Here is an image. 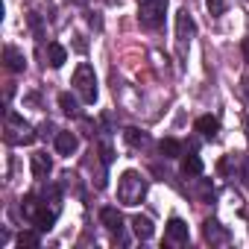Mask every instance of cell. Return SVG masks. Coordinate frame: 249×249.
<instances>
[{
    "mask_svg": "<svg viewBox=\"0 0 249 249\" xmlns=\"http://www.w3.org/2000/svg\"><path fill=\"white\" fill-rule=\"evenodd\" d=\"M217 129H220V123H217V117H211V114H202V117L196 120V132H199L202 138H214Z\"/></svg>",
    "mask_w": 249,
    "mask_h": 249,
    "instance_id": "cell-13",
    "label": "cell"
},
{
    "mask_svg": "<svg viewBox=\"0 0 249 249\" xmlns=\"http://www.w3.org/2000/svg\"><path fill=\"white\" fill-rule=\"evenodd\" d=\"M41 138H47V135H53V123H44V126H41V132H38Z\"/></svg>",
    "mask_w": 249,
    "mask_h": 249,
    "instance_id": "cell-23",
    "label": "cell"
},
{
    "mask_svg": "<svg viewBox=\"0 0 249 249\" xmlns=\"http://www.w3.org/2000/svg\"><path fill=\"white\" fill-rule=\"evenodd\" d=\"M126 141L132 147H147L150 144V135L147 132H138V129H126Z\"/></svg>",
    "mask_w": 249,
    "mask_h": 249,
    "instance_id": "cell-20",
    "label": "cell"
},
{
    "mask_svg": "<svg viewBox=\"0 0 249 249\" xmlns=\"http://www.w3.org/2000/svg\"><path fill=\"white\" fill-rule=\"evenodd\" d=\"M18 246H30V249L38 246V234H36V231H21V234H18Z\"/></svg>",
    "mask_w": 249,
    "mask_h": 249,
    "instance_id": "cell-22",
    "label": "cell"
},
{
    "mask_svg": "<svg viewBox=\"0 0 249 249\" xmlns=\"http://www.w3.org/2000/svg\"><path fill=\"white\" fill-rule=\"evenodd\" d=\"M138 3H144V0H138Z\"/></svg>",
    "mask_w": 249,
    "mask_h": 249,
    "instance_id": "cell-27",
    "label": "cell"
},
{
    "mask_svg": "<svg viewBox=\"0 0 249 249\" xmlns=\"http://www.w3.org/2000/svg\"><path fill=\"white\" fill-rule=\"evenodd\" d=\"M205 9L211 18H220L226 9H229V0H205Z\"/></svg>",
    "mask_w": 249,
    "mask_h": 249,
    "instance_id": "cell-19",
    "label": "cell"
},
{
    "mask_svg": "<svg viewBox=\"0 0 249 249\" xmlns=\"http://www.w3.org/2000/svg\"><path fill=\"white\" fill-rule=\"evenodd\" d=\"M243 182L249 185V161H243Z\"/></svg>",
    "mask_w": 249,
    "mask_h": 249,
    "instance_id": "cell-24",
    "label": "cell"
},
{
    "mask_svg": "<svg viewBox=\"0 0 249 249\" xmlns=\"http://www.w3.org/2000/svg\"><path fill=\"white\" fill-rule=\"evenodd\" d=\"M36 138H38V135L33 132V126H30L24 117H18L15 111L6 114V123H3V141H6V144L24 147V144H33Z\"/></svg>",
    "mask_w": 249,
    "mask_h": 249,
    "instance_id": "cell-2",
    "label": "cell"
},
{
    "mask_svg": "<svg viewBox=\"0 0 249 249\" xmlns=\"http://www.w3.org/2000/svg\"><path fill=\"white\" fill-rule=\"evenodd\" d=\"M167 237H170L173 243H188V237H191L188 223L179 220V217H170V220H167Z\"/></svg>",
    "mask_w": 249,
    "mask_h": 249,
    "instance_id": "cell-7",
    "label": "cell"
},
{
    "mask_svg": "<svg viewBox=\"0 0 249 249\" xmlns=\"http://www.w3.org/2000/svg\"><path fill=\"white\" fill-rule=\"evenodd\" d=\"M243 53H246V59H249V38L243 41Z\"/></svg>",
    "mask_w": 249,
    "mask_h": 249,
    "instance_id": "cell-25",
    "label": "cell"
},
{
    "mask_svg": "<svg viewBox=\"0 0 249 249\" xmlns=\"http://www.w3.org/2000/svg\"><path fill=\"white\" fill-rule=\"evenodd\" d=\"M30 170H33L36 179H47L50 170H53V161L47 159V153H33L30 156Z\"/></svg>",
    "mask_w": 249,
    "mask_h": 249,
    "instance_id": "cell-6",
    "label": "cell"
},
{
    "mask_svg": "<svg viewBox=\"0 0 249 249\" xmlns=\"http://www.w3.org/2000/svg\"><path fill=\"white\" fill-rule=\"evenodd\" d=\"M159 150H161L164 159H176V156H182V144H179L176 138H164V141L159 144Z\"/></svg>",
    "mask_w": 249,
    "mask_h": 249,
    "instance_id": "cell-16",
    "label": "cell"
},
{
    "mask_svg": "<svg viewBox=\"0 0 249 249\" xmlns=\"http://www.w3.org/2000/svg\"><path fill=\"white\" fill-rule=\"evenodd\" d=\"M53 220H56V208H53V211H44V208H41V214L36 217V226H38L41 231H47V229L53 226Z\"/></svg>",
    "mask_w": 249,
    "mask_h": 249,
    "instance_id": "cell-21",
    "label": "cell"
},
{
    "mask_svg": "<svg viewBox=\"0 0 249 249\" xmlns=\"http://www.w3.org/2000/svg\"><path fill=\"white\" fill-rule=\"evenodd\" d=\"M147 194V179L138 170H123V176L117 179V199L123 205H138Z\"/></svg>",
    "mask_w": 249,
    "mask_h": 249,
    "instance_id": "cell-1",
    "label": "cell"
},
{
    "mask_svg": "<svg viewBox=\"0 0 249 249\" xmlns=\"http://www.w3.org/2000/svg\"><path fill=\"white\" fill-rule=\"evenodd\" d=\"M3 62H6V68H9L12 73H21V71L27 68L24 53H21L18 47H12V44H6V47H3Z\"/></svg>",
    "mask_w": 249,
    "mask_h": 249,
    "instance_id": "cell-8",
    "label": "cell"
},
{
    "mask_svg": "<svg viewBox=\"0 0 249 249\" xmlns=\"http://www.w3.org/2000/svg\"><path fill=\"white\" fill-rule=\"evenodd\" d=\"M205 240H211V243H226L229 240V231L217 223V220H205Z\"/></svg>",
    "mask_w": 249,
    "mask_h": 249,
    "instance_id": "cell-12",
    "label": "cell"
},
{
    "mask_svg": "<svg viewBox=\"0 0 249 249\" xmlns=\"http://www.w3.org/2000/svg\"><path fill=\"white\" fill-rule=\"evenodd\" d=\"M194 33H196V24H194L191 12L188 9H179V15H176V38L179 41H191Z\"/></svg>",
    "mask_w": 249,
    "mask_h": 249,
    "instance_id": "cell-5",
    "label": "cell"
},
{
    "mask_svg": "<svg viewBox=\"0 0 249 249\" xmlns=\"http://www.w3.org/2000/svg\"><path fill=\"white\" fill-rule=\"evenodd\" d=\"M73 88L79 91L82 103H97V76H94V68L88 62H82L76 71H73Z\"/></svg>",
    "mask_w": 249,
    "mask_h": 249,
    "instance_id": "cell-3",
    "label": "cell"
},
{
    "mask_svg": "<svg viewBox=\"0 0 249 249\" xmlns=\"http://www.w3.org/2000/svg\"><path fill=\"white\" fill-rule=\"evenodd\" d=\"M21 211H24V217H27V220H33V223H36V217L41 214V205H38V199H36V196H24Z\"/></svg>",
    "mask_w": 249,
    "mask_h": 249,
    "instance_id": "cell-17",
    "label": "cell"
},
{
    "mask_svg": "<svg viewBox=\"0 0 249 249\" xmlns=\"http://www.w3.org/2000/svg\"><path fill=\"white\" fill-rule=\"evenodd\" d=\"M132 231H135V237H141V240H150V237L156 234V226H153V220H150V217H144V214H135V217H132Z\"/></svg>",
    "mask_w": 249,
    "mask_h": 249,
    "instance_id": "cell-10",
    "label": "cell"
},
{
    "mask_svg": "<svg viewBox=\"0 0 249 249\" xmlns=\"http://www.w3.org/2000/svg\"><path fill=\"white\" fill-rule=\"evenodd\" d=\"M59 106H62V111H65V114H71V117H76V114H79V103H76L71 94H59Z\"/></svg>",
    "mask_w": 249,
    "mask_h": 249,
    "instance_id": "cell-18",
    "label": "cell"
},
{
    "mask_svg": "<svg viewBox=\"0 0 249 249\" xmlns=\"http://www.w3.org/2000/svg\"><path fill=\"white\" fill-rule=\"evenodd\" d=\"M164 12H167V0H144L141 3V24L156 30L164 24Z\"/></svg>",
    "mask_w": 249,
    "mask_h": 249,
    "instance_id": "cell-4",
    "label": "cell"
},
{
    "mask_svg": "<svg viewBox=\"0 0 249 249\" xmlns=\"http://www.w3.org/2000/svg\"><path fill=\"white\" fill-rule=\"evenodd\" d=\"M73 3H85V0H73Z\"/></svg>",
    "mask_w": 249,
    "mask_h": 249,
    "instance_id": "cell-26",
    "label": "cell"
},
{
    "mask_svg": "<svg viewBox=\"0 0 249 249\" xmlns=\"http://www.w3.org/2000/svg\"><path fill=\"white\" fill-rule=\"evenodd\" d=\"M47 62H50V68H62V65L68 62V50H65L62 44L50 41V44H47Z\"/></svg>",
    "mask_w": 249,
    "mask_h": 249,
    "instance_id": "cell-14",
    "label": "cell"
},
{
    "mask_svg": "<svg viewBox=\"0 0 249 249\" xmlns=\"http://www.w3.org/2000/svg\"><path fill=\"white\" fill-rule=\"evenodd\" d=\"M79 147V138L73 132H56V153L59 156H73Z\"/></svg>",
    "mask_w": 249,
    "mask_h": 249,
    "instance_id": "cell-9",
    "label": "cell"
},
{
    "mask_svg": "<svg viewBox=\"0 0 249 249\" xmlns=\"http://www.w3.org/2000/svg\"><path fill=\"white\" fill-rule=\"evenodd\" d=\"M182 173H185V176H202V159H199L196 153H188V156L182 159Z\"/></svg>",
    "mask_w": 249,
    "mask_h": 249,
    "instance_id": "cell-15",
    "label": "cell"
},
{
    "mask_svg": "<svg viewBox=\"0 0 249 249\" xmlns=\"http://www.w3.org/2000/svg\"><path fill=\"white\" fill-rule=\"evenodd\" d=\"M100 220H103V226H106L108 231H120V229H123V214H120L117 208H111V205L100 211Z\"/></svg>",
    "mask_w": 249,
    "mask_h": 249,
    "instance_id": "cell-11",
    "label": "cell"
}]
</instances>
